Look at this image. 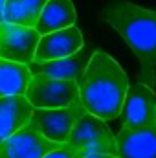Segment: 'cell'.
<instances>
[{
  "label": "cell",
  "mask_w": 156,
  "mask_h": 158,
  "mask_svg": "<svg viewBox=\"0 0 156 158\" xmlns=\"http://www.w3.org/2000/svg\"><path fill=\"white\" fill-rule=\"evenodd\" d=\"M66 143L74 149L86 151L88 155L90 153H107V155H116L117 156L116 136L109 129L107 121L86 112L83 107H81L77 118H76L74 129H72Z\"/></svg>",
  "instance_id": "obj_3"
},
{
  "label": "cell",
  "mask_w": 156,
  "mask_h": 158,
  "mask_svg": "<svg viewBox=\"0 0 156 158\" xmlns=\"http://www.w3.org/2000/svg\"><path fill=\"white\" fill-rule=\"evenodd\" d=\"M39 39L35 28L0 22V59L28 66L35 57Z\"/></svg>",
  "instance_id": "obj_7"
},
{
  "label": "cell",
  "mask_w": 156,
  "mask_h": 158,
  "mask_svg": "<svg viewBox=\"0 0 156 158\" xmlns=\"http://www.w3.org/2000/svg\"><path fill=\"white\" fill-rule=\"evenodd\" d=\"M117 158H156V123L136 129H119Z\"/></svg>",
  "instance_id": "obj_10"
},
{
  "label": "cell",
  "mask_w": 156,
  "mask_h": 158,
  "mask_svg": "<svg viewBox=\"0 0 156 158\" xmlns=\"http://www.w3.org/2000/svg\"><path fill=\"white\" fill-rule=\"evenodd\" d=\"M92 53L84 48H81L74 55L68 57H61V59H51V61H31L28 64L31 76L42 74V76H50L55 79H68V81H76L77 83L88 61H90Z\"/></svg>",
  "instance_id": "obj_11"
},
{
  "label": "cell",
  "mask_w": 156,
  "mask_h": 158,
  "mask_svg": "<svg viewBox=\"0 0 156 158\" xmlns=\"http://www.w3.org/2000/svg\"><path fill=\"white\" fill-rule=\"evenodd\" d=\"M77 11L72 0H48L39 15L35 30L39 35H48L70 26H76Z\"/></svg>",
  "instance_id": "obj_13"
},
{
  "label": "cell",
  "mask_w": 156,
  "mask_h": 158,
  "mask_svg": "<svg viewBox=\"0 0 156 158\" xmlns=\"http://www.w3.org/2000/svg\"><path fill=\"white\" fill-rule=\"evenodd\" d=\"M46 2L48 0H6L2 11V22L35 28Z\"/></svg>",
  "instance_id": "obj_14"
},
{
  "label": "cell",
  "mask_w": 156,
  "mask_h": 158,
  "mask_svg": "<svg viewBox=\"0 0 156 158\" xmlns=\"http://www.w3.org/2000/svg\"><path fill=\"white\" fill-rule=\"evenodd\" d=\"M84 158H117L116 155H107V153H90Z\"/></svg>",
  "instance_id": "obj_17"
},
{
  "label": "cell",
  "mask_w": 156,
  "mask_h": 158,
  "mask_svg": "<svg viewBox=\"0 0 156 158\" xmlns=\"http://www.w3.org/2000/svg\"><path fill=\"white\" fill-rule=\"evenodd\" d=\"M63 143L50 142L30 125L0 142V158H44Z\"/></svg>",
  "instance_id": "obj_8"
},
{
  "label": "cell",
  "mask_w": 156,
  "mask_h": 158,
  "mask_svg": "<svg viewBox=\"0 0 156 158\" xmlns=\"http://www.w3.org/2000/svg\"><path fill=\"white\" fill-rule=\"evenodd\" d=\"M86 155H88V153L83 151V149H74V147H70L68 143H63L59 149L48 153L44 158H84Z\"/></svg>",
  "instance_id": "obj_16"
},
{
  "label": "cell",
  "mask_w": 156,
  "mask_h": 158,
  "mask_svg": "<svg viewBox=\"0 0 156 158\" xmlns=\"http://www.w3.org/2000/svg\"><path fill=\"white\" fill-rule=\"evenodd\" d=\"M84 46L83 33L77 26H70L59 31H51L48 35H40L33 61H51L74 55Z\"/></svg>",
  "instance_id": "obj_9"
},
{
  "label": "cell",
  "mask_w": 156,
  "mask_h": 158,
  "mask_svg": "<svg viewBox=\"0 0 156 158\" xmlns=\"http://www.w3.org/2000/svg\"><path fill=\"white\" fill-rule=\"evenodd\" d=\"M24 96L33 109H66L79 98L76 81L55 79L42 74L31 76Z\"/></svg>",
  "instance_id": "obj_4"
},
{
  "label": "cell",
  "mask_w": 156,
  "mask_h": 158,
  "mask_svg": "<svg viewBox=\"0 0 156 158\" xmlns=\"http://www.w3.org/2000/svg\"><path fill=\"white\" fill-rule=\"evenodd\" d=\"M105 20L121 35L140 61V81L156 86V11L130 0H114L105 9Z\"/></svg>",
  "instance_id": "obj_2"
},
{
  "label": "cell",
  "mask_w": 156,
  "mask_h": 158,
  "mask_svg": "<svg viewBox=\"0 0 156 158\" xmlns=\"http://www.w3.org/2000/svg\"><path fill=\"white\" fill-rule=\"evenodd\" d=\"M4 4H6V0H0V22H2V11H4Z\"/></svg>",
  "instance_id": "obj_18"
},
{
  "label": "cell",
  "mask_w": 156,
  "mask_h": 158,
  "mask_svg": "<svg viewBox=\"0 0 156 158\" xmlns=\"http://www.w3.org/2000/svg\"><path fill=\"white\" fill-rule=\"evenodd\" d=\"M121 129H136L156 123V94L154 88L142 81L129 83L121 110L117 114Z\"/></svg>",
  "instance_id": "obj_5"
},
{
  "label": "cell",
  "mask_w": 156,
  "mask_h": 158,
  "mask_svg": "<svg viewBox=\"0 0 156 158\" xmlns=\"http://www.w3.org/2000/svg\"><path fill=\"white\" fill-rule=\"evenodd\" d=\"M31 72L26 64L0 59V98L26 94Z\"/></svg>",
  "instance_id": "obj_15"
},
{
  "label": "cell",
  "mask_w": 156,
  "mask_h": 158,
  "mask_svg": "<svg viewBox=\"0 0 156 158\" xmlns=\"http://www.w3.org/2000/svg\"><path fill=\"white\" fill-rule=\"evenodd\" d=\"M81 107L83 105L77 98L66 109H33L28 125L50 142L66 143Z\"/></svg>",
  "instance_id": "obj_6"
},
{
  "label": "cell",
  "mask_w": 156,
  "mask_h": 158,
  "mask_svg": "<svg viewBox=\"0 0 156 158\" xmlns=\"http://www.w3.org/2000/svg\"><path fill=\"white\" fill-rule=\"evenodd\" d=\"M129 90V77L116 59L96 50L77 81V94L83 109L103 121L116 119L125 94Z\"/></svg>",
  "instance_id": "obj_1"
},
{
  "label": "cell",
  "mask_w": 156,
  "mask_h": 158,
  "mask_svg": "<svg viewBox=\"0 0 156 158\" xmlns=\"http://www.w3.org/2000/svg\"><path fill=\"white\" fill-rule=\"evenodd\" d=\"M31 112L33 107L24 94L0 98V142L26 127L30 123Z\"/></svg>",
  "instance_id": "obj_12"
}]
</instances>
